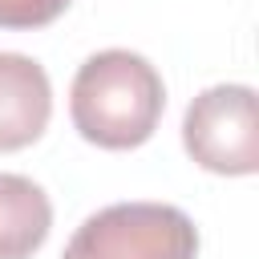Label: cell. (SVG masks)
<instances>
[{"label":"cell","instance_id":"1","mask_svg":"<svg viewBox=\"0 0 259 259\" xmlns=\"http://www.w3.org/2000/svg\"><path fill=\"white\" fill-rule=\"evenodd\" d=\"M166 109V85L158 69L130 53L105 49L93 53L69 89V113L85 142L101 150H134L154 138Z\"/></svg>","mask_w":259,"mask_h":259},{"label":"cell","instance_id":"2","mask_svg":"<svg viewBox=\"0 0 259 259\" xmlns=\"http://www.w3.org/2000/svg\"><path fill=\"white\" fill-rule=\"evenodd\" d=\"M198 231L170 202H113L89 214L61 259H194Z\"/></svg>","mask_w":259,"mask_h":259},{"label":"cell","instance_id":"3","mask_svg":"<svg viewBox=\"0 0 259 259\" xmlns=\"http://www.w3.org/2000/svg\"><path fill=\"white\" fill-rule=\"evenodd\" d=\"M186 154L210 174L259 170V105L251 85H214L186 105L182 117Z\"/></svg>","mask_w":259,"mask_h":259},{"label":"cell","instance_id":"4","mask_svg":"<svg viewBox=\"0 0 259 259\" xmlns=\"http://www.w3.org/2000/svg\"><path fill=\"white\" fill-rule=\"evenodd\" d=\"M53 113L49 73L24 53H0V154L32 146Z\"/></svg>","mask_w":259,"mask_h":259},{"label":"cell","instance_id":"5","mask_svg":"<svg viewBox=\"0 0 259 259\" xmlns=\"http://www.w3.org/2000/svg\"><path fill=\"white\" fill-rule=\"evenodd\" d=\"M53 227L49 194L24 174H0V259H32Z\"/></svg>","mask_w":259,"mask_h":259},{"label":"cell","instance_id":"6","mask_svg":"<svg viewBox=\"0 0 259 259\" xmlns=\"http://www.w3.org/2000/svg\"><path fill=\"white\" fill-rule=\"evenodd\" d=\"M73 0H0V28H40L53 24Z\"/></svg>","mask_w":259,"mask_h":259}]
</instances>
